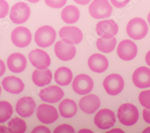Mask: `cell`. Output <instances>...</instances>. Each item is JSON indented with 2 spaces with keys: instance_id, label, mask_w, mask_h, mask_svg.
Masks as SVG:
<instances>
[{
  "instance_id": "cell-22",
  "label": "cell",
  "mask_w": 150,
  "mask_h": 133,
  "mask_svg": "<svg viewBox=\"0 0 150 133\" xmlns=\"http://www.w3.org/2000/svg\"><path fill=\"white\" fill-rule=\"evenodd\" d=\"M2 85L7 92L14 94H20L25 87L22 80L14 76L5 77L2 81Z\"/></svg>"
},
{
  "instance_id": "cell-17",
  "label": "cell",
  "mask_w": 150,
  "mask_h": 133,
  "mask_svg": "<svg viewBox=\"0 0 150 133\" xmlns=\"http://www.w3.org/2000/svg\"><path fill=\"white\" fill-rule=\"evenodd\" d=\"M36 103L31 96H23L19 99L16 105V112L22 117L28 118L34 112Z\"/></svg>"
},
{
  "instance_id": "cell-14",
  "label": "cell",
  "mask_w": 150,
  "mask_h": 133,
  "mask_svg": "<svg viewBox=\"0 0 150 133\" xmlns=\"http://www.w3.org/2000/svg\"><path fill=\"white\" fill-rule=\"evenodd\" d=\"M137 46L130 40H124L118 46V55L124 61H130L134 59L137 55Z\"/></svg>"
},
{
  "instance_id": "cell-21",
  "label": "cell",
  "mask_w": 150,
  "mask_h": 133,
  "mask_svg": "<svg viewBox=\"0 0 150 133\" xmlns=\"http://www.w3.org/2000/svg\"><path fill=\"white\" fill-rule=\"evenodd\" d=\"M88 64L91 71L97 73H101L108 69L109 63L104 55L94 53L89 58Z\"/></svg>"
},
{
  "instance_id": "cell-1",
  "label": "cell",
  "mask_w": 150,
  "mask_h": 133,
  "mask_svg": "<svg viewBox=\"0 0 150 133\" xmlns=\"http://www.w3.org/2000/svg\"><path fill=\"white\" fill-rule=\"evenodd\" d=\"M117 116L122 124L129 127L137 122L139 118V112L137 107L133 104L125 103L118 108Z\"/></svg>"
},
{
  "instance_id": "cell-9",
  "label": "cell",
  "mask_w": 150,
  "mask_h": 133,
  "mask_svg": "<svg viewBox=\"0 0 150 133\" xmlns=\"http://www.w3.org/2000/svg\"><path fill=\"white\" fill-rule=\"evenodd\" d=\"M93 79L85 74L78 75L72 83L73 91L79 95H85L90 93L93 90Z\"/></svg>"
},
{
  "instance_id": "cell-33",
  "label": "cell",
  "mask_w": 150,
  "mask_h": 133,
  "mask_svg": "<svg viewBox=\"0 0 150 133\" xmlns=\"http://www.w3.org/2000/svg\"><path fill=\"white\" fill-rule=\"evenodd\" d=\"M9 6L5 0H0V19L4 18L8 14Z\"/></svg>"
},
{
  "instance_id": "cell-43",
  "label": "cell",
  "mask_w": 150,
  "mask_h": 133,
  "mask_svg": "<svg viewBox=\"0 0 150 133\" xmlns=\"http://www.w3.org/2000/svg\"><path fill=\"white\" fill-rule=\"evenodd\" d=\"M27 1L31 3H37L39 2L40 0H27Z\"/></svg>"
},
{
  "instance_id": "cell-31",
  "label": "cell",
  "mask_w": 150,
  "mask_h": 133,
  "mask_svg": "<svg viewBox=\"0 0 150 133\" xmlns=\"http://www.w3.org/2000/svg\"><path fill=\"white\" fill-rule=\"evenodd\" d=\"M46 4L53 8H60L63 7L67 0H45Z\"/></svg>"
},
{
  "instance_id": "cell-38",
  "label": "cell",
  "mask_w": 150,
  "mask_h": 133,
  "mask_svg": "<svg viewBox=\"0 0 150 133\" xmlns=\"http://www.w3.org/2000/svg\"><path fill=\"white\" fill-rule=\"evenodd\" d=\"M73 1L79 5L85 6L86 4H88L91 0H73Z\"/></svg>"
},
{
  "instance_id": "cell-18",
  "label": "cell",
  "mask_w": 150,
  "mask_h": 133,
  "mask_svg": "<svg viewBox=\"0 0 150 133\" xmlns=\"http://www.w3.org/2000/svg\"><path fill=\"white\" fill-rule=\"evenodd\" d=\"M134 85L139 88L150 87V69L145 67L137 68L132 76Z\"/></svg>"
},
{
  "instance_id": "cell-24",
  "label": "cell",
  "mask_w": 150,
  "mask_h": 133,
  "mask_svg": "<svg viewBox=\"0 0 150 133\" xmlns=\"http://www.w3.org/2000/svg\"><path fill=\"white\" fill-rule=\"evenodd\" d=\"M59 111L62 117L70 118L76 114L78 107L73 100L66 99L59 103Z\"/></svg>"
},
{
  "instance_id": "cell-12",
  "label": "cell",
  "mask_w": 150,
  "mask_h": 133,
  "mask_svg": "<svg viewBox=\"0 0 150 133\" xmlns=\"http://www.w3.org/2000/svg\"><path fill=\"white\" fill-rule=\"evenodd\" d=\"M96 30L97 35L101 37L112 39L117 34L118 26L114 20L108 19L98 22Z\"/></svg>"
},
{
  "instance_id": "cell-37",
  "label": "cell",
  "mask_w": 150,
  "mask_h": 133,
  "mask_svg": "<svg viewBox=\"0 0 150 133\" xmlns=\"http://www.w3.org/2000/svg\"><path fill=\"white\" fill-rule=\"evenodd\" d=\"M6 65L3 60L0 59V77H1L6 72Z\"/></svg>"
},
{
  "instance_id": "cell-29",
  "label": "cell",
  "mask_w": 150,
  "mask_h": 133,
  "mask_svg": "<svg viewBox=\"0 0 150 133\" xmlns=\"http://www.w3.org/2000/svg\"><path fill=\"white\" fill-rule=\"evenodd\" d=\"M13 110L11 104L6 101H0V123L8 120L13 114Z\"/></svg>"
},
{
  "instance_id": "cell-45",
  "label": "cell",
  "mask_w": 150,
  "mask_h": 133,
  "mask_svg": "<svg viewBox=\"0 0 150 133\" xmlns=\"http://www.w3.org/2000/svg\"><path fill=\"white\" fill-rule=\"evenodd\" d=\"M148 22L149 23V25H150V12H149L148 15Z\"/></svg>"
},
{
  "instance_id": "cell-25",
  "label": "cell",
  "mask_w": 150,
  "mask_h": 133,
  "mask_svg": "<svg viewBox=\"0 0 150 133\" xmlns=\"http://www.w3.org/2000/svg\"><path fill=\"white\" fill-rule=\"evenodd\" d=\"M61 18L65 23L73 24L78 21L80 18V11L76 6L70 5L62 10Z\"/></svg>"
},
{
  "instance_id": "cell-2",
  "label": "cell",
  "mask_w": 150,
  "mask_h": 133,
  "mask_svg": "<svg viewBox=\"0 0 150 133\" xmlns=\"http://www.w3.org/2000/svg\"><path fill=\"white\" fill-rule=\"evenodd\" d=\"M148 26L142 18H135L131 19L127 25L126 31L130 38L135 40H141L148 33Z\"/></svg>"
},
{
  "instance_id": "cell-19",
  "label": "cell",
  "mask_w": 150,
  "mask_h": 133,
  "mask_svg": "<svg viewBox=\"0 0 150 133\" xmlns=\"http://www.w3.org/2000/svg\"><path fill=\"white\" fill-rule=\"evenodd\" d=\"M79 106L81 109L86 114H93L100 106V100L95 94L86 95L80 100Z\"/></svg>"
},
{
  "instance_id": "cell-5",
  "label": "cell",
  "mask_w": 150,
  "mask_h": 133,
  "mask_svg": "<svg viewBox=\"0 0 150 133\" xmlns=\"http://www.w3.org/2000/svg\"><path fill=\"white\" fill-rule=\"evenodd\" d=\"M30 15L31 9L28 4L24 2H19L12 7L10 18L15 24H22L28 20Z\"/></svg>"
},
{
  "instance_id": "cell-40",
  "label": "cell",
  "mask_w": 150,
  "mask_h": 133,
  "mask_svg": "<svg viewBox=\"0 0 150 133\" xmlns=\"http://www.w3.org/2000/svg\"><path fill=\"white\" fill-rule=\"evenodd\" d=\"M145 61H146V64L150 67V51L146 55Z\"/></svg>"
},
{
  "instance_id": "cell-34",
  "label": "cell",
  "mask_w": 150,
  "mask_h": 133,
  "mask_svg": "<svg viewBox=\"0 0 150 133\" xmlns=\"http://www.w3.org/2000/svg\"><path fill=\"white\" fill-rule=\"evenodd\" d=\"M130 0H110L112 4L115 7L120 8L126 7Z\"/></svg>"
},
{
  "instance_id": "cell-36",
  "label": "cell",
  "mask_w": 150,
  "mask_h": 133,
  "mask_svg": "<svg viewBox=\"0 0 150 133\" xmlns=\"http://www.w3.org/2000/svg\"><path fill=\"white\" fill-rule=\"evenodd\" d=\"M143 118L146 122L150 124V109L148 110L147 108H145V109H144Z\"/></svg>"
},
{
  "instance_id": "cell-27",
  "label": "cell",
  "mask_w": 150,
  "mask_h": 133,
  "mask_svg": "<svg viewBox=\"0 0 150 133\" xmlns=\"http://www.w3.org/2000/svg\"><path fill=\"white\" fill-rule=\"evenodd\" d=\"M117 44V39L114 37L112 39L98 38L96 42L97 49L104 53H110L114 49Z\"/></svg>"
},
{
  "instance_id": "cell-39",
  "label": "cell",
  "mask_w": 150,
  "mask_h": 133,
  "mask_svg": "<svg viewBox=\"0 0 150 133\" xmlns=\"http://www.w3.org/2000/svg\"><path fill=\"white\" fill-rule=\"evenodd\" d=\"M0 133H10L8 127L0 125Z\"/></svg>"
},
{
  "instance_id": "cell-4",
  "label": "cell",
  "mask_w": 150,
  "mask_h": 133,
  "mask_svg": "<svg viewBox=\"0 0 150 133\" xmlns=\"http://www.w3.org/2000/svg\"><path fill=\"white\" fill-rule=\"evenodd\" d=\"M88 10L91 16L97 19L109 18L112 12V7L108 0H94Z\"/></svg>"
},
{
  "instance_id": "cell-7",
  "label": "cell",
  "mask_w": 150,
  "mask_h": 133,
  "mask_svg": "<svg viewBox=\"0 0 150 133\" xmlns=\"http://www.w3.org/2000/svg\"><path fill=\"white\" fill-rule=\"evenodd\" d=\"M54 51L56 56L62 61H67L72 59L76 55V47L73 43L62 40L57 42Z\"/></svg>"
},
{
  "instance_id": "cell-23",
  "label": "cell",
  "mask_w": 150,
  "mask_h": 133,
  "mask_svg": "<svg viewBox=\"0 0 150 133\" xmlns=\"http://www.w3.org/2000/svg\"><path fill=\"white\" fill-rule=\"evenodd\" d=\"M32 79L35 85L39 87H43L51 82L52 79V74L48 69L35 70L34 71Z\"/></svg>"
},
{
  "instance_id": "cell-35",
  "label": "cell",
  "mask_w": 150,
  "mask_h": 133,
  "mask_svg": "<svg viewBox=\"0 0 150 133\" xmlns=\"http://www.w3.org/2000/svg\"><path fill=\"white\" fill-rule=\"evenodd\" d=\"M39 132H45V133H50L51 131L50 129L43 125H39L35 127L32 131V133H39Z\"/></svg>"
},
{
  "instance_id": "cell-8",
  "label": "cell",
  "mask_w": 150,
  "mask_h": 133,
  "mask_svg": "<svg viewBox=\"0 0 150 133\" xmlns=\"http://www.w3.org/2000/svg\"><path fill=\"white\" fill-rule=\"evenodd\" d=\"M11 39L15 46L18 47L24 48L30 44L32 35L28 28L25 27H19L12 31Z\"/></svg>"
},
{
  "instance_id": "cell-16",
  "label": "cell",
  "mask_w": 150,
  "mask_h": 133,
  "mask_svg": "<svg viewBox=\"0 0 150 133\" xmlns=\"http://www.w3.org/2000/svg\"><path fill=\"white\" fill-rule=\"evenodd\" d=\"M59 35L62 40L74 44H79L83 39V34L81 30L74 26L62 27L59 31Z\"/></svg>"
},
{
  "instance_id": "cell-20",
  "label": "cell",
  "mask_w": 150,
  "mask_h": 133,
  "mask_svg": "<svg viewBox=\"0 0 150 133\" xmlns=\"http://www.w3.org/2000/svg\"><path fill=\"white\" fill-rule=\"evenodd\" d=\"M7 63L10 71L15 73H20L26 68L27 61L24 55L20 53H15L9 56Z\"/></svg>"
},
{
  "instance_id": "cell-11",
  "label": "cell",
  "mask_w": 150,
  "mask_h": 133,
  "mask_svg": "<svg viewBox=\"0 0 150 133\" xmlns=\"http://www.w3.org/2000/svg\"><path fill=\"white\" fill-rule=\"evenodd\" d=\"M103 84L108 94L117 95L122 91L124 82L120 75L114 73L108 76L104 80Z\"/></svg>"
},
{
  "instance_id": "cell-42",
  "label": "cell",
  "mask_w": 150,
  "mask_h": 133,
  "mask_svg": "<svg viewBox=\"0 0 150 133\" xmlns=\"http://www.w3.org/2000/svg\"><path fill=\"white\" fill-rule=\"evenodd\" d=\"M124 132V131H122L121 129H112L111 131H108V132Z\"/></svg>"
},
{
  "instance_id": "cell-46",
  "label": "cell",
  "mask_w": 150,
  "mask_h": 133,
  "mask_svg": "<svg viewBox=\"0 0 150 133\" xmlns=\"http://www.w3.org/2000/svg\"><path fill=\"white\" fill-rule=\"evenodd\" d=\"M1 87L0 86V96H1Z\"/></svg>"
},
{
  "instance_id": "cell-28",
  "label": "cell",
  "mask_w": 150,
  "mask_h": 133,
  "mask_svg": "<svg viewBox=\"0 0 150 133\" xmlns=\"http://www.w3.org/2000/svg\"><path fill=\"white\" fill-rule=\"evenodd\" d=\"M8 128L11 133H23L27 129V124L22 119L15 118L8 122Z\"/></svg>"
},
{
  "instance_id": "cell-32",
  "label": "cell",
  "mask_w": 150,
  "mask_h": 133,
  "mask_svg": "<svg viewBox=\"0 0 150 133\" xmlns=\"http://www.w3.org/2000/svg\"><path fill=\"white\" fill-rule=\"evenodd\" d=\"M54 133H73L74 132V128L69 124H62L58 126L54 131Z\"/></svg>"
},
{
  "instance_id": "cell-26",
  "label": "cell",
  "mask_w": 150,
  "mask_h": 133,
  "mask_svg": "<svg viewBox=\"0 0 150 133\" xmlns=\"http://www.w3.org/2000/svg\"><path fill=\"white\" fill-rule=\"evenodd\" d=\"M55 81L61 86H67L72 80L73 73L66 67H61L55 72Z\"/></svg>"
},
{
  "instance_id": "cell-3",
  "label": "cell",
  "mask_w": 150,
  "mask_h": 133,
  "mask_svg": "<svg viewBox=\"0 0 150 133\" xmlns=\"http://www.w3.org/2000/svg\"><path fill=\"white\" fill-rule=\"evenodd\" d=\"M56 35V31L52 27L45 25L36 31L34 35L35 42L41 47H47L54 43Z\"/></svg>"
},
{
  "instance_id": "cell-6",
  "label": "cell",
  "mask_w": 150,
  "mask_h": 133,
  "mask_svg": "<svg viewBox=\"0 0 150 133\" xmlns=\"http://www.w3.org/2000/svg\"><path fill=\"white\" fill-rule=\"evenodd\" d=\"M116 122V118L113 111L108 108L99 110L94 117V124L100 129H107L113 127Z\"/></svg>"
},
{
  "instance_id": "cell-30",
  "label": "cell",
  "mask_w": 150,
  "mask_h": 133,
  "mask_svg": "<svg viewBox=\"0 0 150 133\" xmlns=\"http://www.w3.org/2000/svg\"><path fill=\"white\" fill-rule=\"evenodd\" d=\"M141 104L147 109H150V90L142 91L139 95Z\"/></svg>"
},
{
  "instance_id": "cell-13",
  "label": "cell",
  "mask_w": 150,
  "mask_h": 133,
  "mask_svg": "<svg viewBox=\"0 0 150 133\" xmlns=\"http://www.w3.org/2000/svg\"><path fill=\"white\" fill-rule=\"evenodd\" d=\"M31 64L39 70H45L51 65V58L49 55L44 51L35 49L28 55Z\"/></svg>"
},
{
  "instance_id": "cell-41",
  "label": "cell",
  "mask_w": 150,
  "mask_h": 133,
  "mask_svg": "<svg viewBox=\"0 0 150 133\" xmlns=\"http://www.w3.org/2000/svg\"><path fill=\"white\" fill-rule=\"evenodd\" d=\"M81 132H93V131H91V130L90 129H81L79 131V133H81Z\"/></svg>"
},
{
  "instance_id": "cell-15",
  "label": "cell",
  "mask_w": 150,
  "mask_h": 133,
  "mask_svg": "<svg viewBox=\"0 0 150 133\" xmlns=\"http://www.w3.org/2000/svg\"><path fill=\"white\" fill-rule=\"evenodd\" d=\"M64 95L62 89L58 86L52 85L42 89L39 92L40 99L46 103H54L60 101Z\"/></svg>"
},
{
  "instance_id": "cell-44",
  "label": "cell",
  "mask_w": 150,
  "mask_h": 133,
  "mask_svg": "<svg viewBox=\"0 0 150 133\" xmlns=\"http://www.w3.org/2000/svg\"><path fill=\"white\" fill-rule=\"evenodd\" d=\"M144 133L145 132H147V133H149L150 132V127H148L147 128H146L144 131H143Z\"/></svg>"
},
{
  "instance_id": "cell-10",
  "label": "cell",
  "mask_w": 150,
  "mask_h": 133,
  "mask_svg": "<svg viewBox=\"0 0 150 133\" xmlns=\"http://www.w3.org/2000/svg\"><path fill=\"white\" fill-rule=\"evenodd\" d=\"M37 116L40 121L45 124H52L58 118L55 107L47 104H41L37 107Z\"/></svg>"
}]
</instances>
